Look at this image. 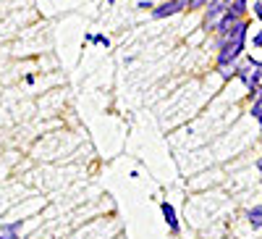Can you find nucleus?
Masks as SVG:
<instances>
[{
	"label": "nucleus",
	"mask_w": 262,
	"mask_h": 239,
	"mask_svg": "<svg viewBox=\"0 0 262 239\" xmlns=\"http://www.w3.org/2000/svg\"><path fill=\"white\" fill-rule=\"evenodd\" d=\"M247 24L244 21H238V24L221 39V53H217V66H228V63H233L238 55H242L244 50V42H247Z\"/></svg>",
	"instance_id": "1"
},
{
	"label": "nucleus",
	"mask_w": 262,
	"mask_h": 239,
	"mask_svg": "<svg viewBox=\"0 0 262 239\" xmlns=\"http://www.w3.org/2000/svg\"><path fill=\"white\" fill-rule=\"evenodd\" d=\"M189 3V0H170V3H163L160 8H155L152 11V16L155 18H165V16H173V13H179L184 6Z\"/></svg>",
	"instance_id": "2"
},
{
	"label": "nucleus",
	"mask_w": 262,
	"mask_h": 239,
	"mask_svg": "<svg viewBox=\"0 0 262 239\" xmlns=\"http://www.w3.org/2000/svg\"><path fill=\"white\" fill-rule=\"evenodd\" d=\"M163 215H165V221H168V226L176 231L179 229V221H176V210H173V205H168V203H163Z\"/></svg>",
	"instance_id": "3"
},
{
	"label": "nucleus",
	"mask_w": 262,
	"mask_h": 239,
	"mask_svg": "<svg viewBox=\"0 0 262 239\" xmlns=\"http://www.w3.org/2000/svg\"><path fill=\"white\" fill-rule=\"evenodd\" d=\"M247 218H249V224H252V226L262 229V205H259V208H254V210H249Z\"/></svg>",
	"instance_id": "4"
},
{
	"label": "nucleus",
	"mask_w": 262,
	"mask_h": 239,
	"mask_svg": "<svg viewBox=\"0 0 262 239\" xmlns=\"http://www.w3.org/2000/svg\"><path fill=\"white\" fill-rule=\"evenodd\" d=\"M16 229H18V224L0 226V239H18V236H16Z\"/></svg>",
	"instance_id": "5"
},
{
	"label": "nucleus",
	"mask_w": 262,
	"mask_h": 239,
	"mask_svg": "<svg viewBox=\"0 0 262 239\" xmlns=\"http://www.w3.org/2000/svg\"><path fill=\"white\" fill-rule=\"evenodd\" d=\"M249 90H254V92H262V63L257 66V71H254V79H252V87Z\"/></svg>",
	"instance_id": "6"
},
{
	"label": "nucleus",
	"mask_w": 262,
	"mask_h": 239,
	"mask_svg": "<svg viewBox=\"0 0 262 239\" xmlns=\"http://www.w3.org/2000/svg\"><path fill=\"white\" fill-rule=\"evenodd\" d=\"M252 116L262 124V92H259V97L254 100V105H252Z\"/></svg>",
	"instance_id": "7"
},
{
	"label": "nucleus",
	"mask_w": 262,
	"mask_h": 239,
	"mask_svg": "<svg viewBox=\"0 0 262 239\" xmlns=\"http://www.w3.org/2000/svg\"><path fill=\"white\" fill-rule=\"evenodd\" d=\"M254 45H257V48H262V32H259V34L254 37Z\"/></svg>",
	"instance_id": "8"
},
{
	"label": "nucleus",
	"mask_w": 262,
	"mask_h": 239,
	"mask_svg": "<svg viewBox=\"0 0 262 239\" xmlns=\"http://www.w3.org/2000/svg\"><path fill=\"white\" fill-rule=\"evenodd\" d=\"M254 13H257V16L262 18V3H257V6H254Z\"/></svg>",
	"instance_id": "9"
},
{
	"label": "nucleus",
	"mask_w": 262,
	"mask_h": 239,
	"mask_svg": "<svg viewBox=\"0 0 262 239\" xmlns=\"http://www.w3.org/2000/svg\"><path fill=\"white\" fill-rule=\"evenodd\" d=\"M257 166H259V171H262V158H259V163H257Z\"/></svg>",
	"instance_id": "10"
}]
</instances>
